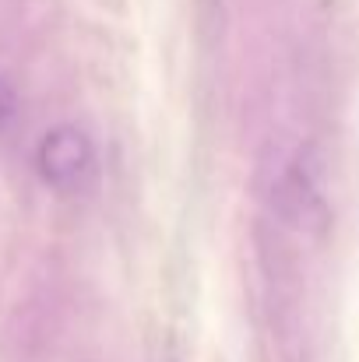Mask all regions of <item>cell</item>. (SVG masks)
<instances>
[{"label": "cell", "mask_w": 359, "mask_h": 362, "mask_svg": "<svg viewBox=\"0 0 359 362\" xmlns=\"http://www.w3.org/2000/svg\"><path fill=\"white\" fill-rule=\"evenodd\" d=\"M35 169L53 190H81L96 176V144L81 127L57 123L42 134L35 148Z\"/></svg>", "instance_id": "cell-1"}, {"label": "cell", "mask_w": 359, "mask_h": 362, "mask_svg": "<svg viewBox=\"0 0 359 362\" xmlns=\"http://www.w3.org/2000/svg\"><path fill=\"white\" fill-rule=\"evenodd\" d=\"M14 110H18V92L7 78H0V130L14 120Z\"/></svg>", "instance_id": "cell-2"}]
</instances>
